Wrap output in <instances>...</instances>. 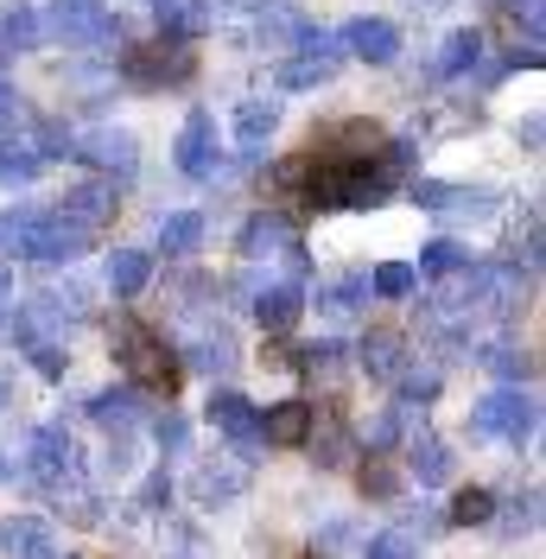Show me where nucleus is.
I'll return each mask as SVG.
<instances>
[{
  "label": "nucleus",
  "instance_id": "0eeeda50",
  "mask_svg": "<svg viewBox=\"0 0 546 559\" xmlns=\"http://www.w3.org/2000/svg\"><path fill=\"white\" fill-rule=\"evenodd\" d=\"M413 204L432 210V216H444V223H496V210H502V198L496 191H464V185H439V178H413Z\"/></svg>",
  "mask_w": 546,
  "mask_h": 559
},
{
  "label": "nucleus",
  "instance_id": "2f4dec72",
  "mask_svg": "<svg viewBox=\"0 0 546 559\" xmlns=\"http://www.w3.org/2000/svg\"><path fill=\"white\" fill-rule=\"evenodd\" d=\"M33 45H45V13H38L33 0H20L0 20V51H33Z\"/></svg>",
  "mask_w": 546,
  "mask_h": 559
},
{
  "label": "nucleus",
  "instance_id": "49530a36",
  "mask_svg": "<svg viewBox=\"0 0 546 559\" xmlns=\"http://www.w3.org/2000/svg\"><path fill=\"white\" fill-rule=\"evenodd\" d=\"M166 502H171V477L166 471H153V477L140 484V496H134V515H159Z\"/></svg>",
  "mask_w": 546,
  "mask_h": 559
},
{
  "label": "nucleus",
  "instance_id": "412c9836",
  "mask_svg": "<svg viewBox=\"0 0 546 559\" xmlns=\"http://www.w3.org/2000/svg\"><path fill=\"white\" fill-rule=\"evenodd\" d=\"M356 362H363V376H369V382L394 388V376L407 369V337H401V331H369V337L356 344Z\"/></svg>",
  "mask_w": 546,
  "mask_h": 559
},
{
  "label": "nucleus",
  "instance_id": "aec40b11",
  "mask_svg": "<svg viewBox=\"0 0 546 559\" xmlns=\"http://www.w3.org/2000/svg\"><path fill=\"white\" fill-rule=\"evenodd\" d=\"M0 547L13 559H58V534L45 515H7L0 522Z\"/></svg>",
  "mask_w": 546,
  "mask_h": 559
},
{
  "label": "nucleus",
  "instance_id": "1a4fd4ad",
  "mask_svg": "<svg viewBox=\"0 0 546 559\" xmlns=\"http://www.w3.org/2000/svg\"><path fill=\"white\" fill-rule=\"evenodd\" d=\"M90 248H96V236H90V229H76V223H64L58 210H45V223L33 229L26 261H38V267H70V261H83Z\"/></svg>",
  "mask_w": 546,
  "mask_h": 559
},
{
  "label": "nucleus",
  "instance_id": "a878e982",
  "mask_svg": "<svg viewBox=\"0 0 546 559\" xmlns=\"http://www.w3.org/2000/svg\"><path fill=\"white\" fill-rule=\"evenodd\" d=\"M273 128H280V108L261 103V96H248V103L236 108V146H241V159H254V153L268 146Z\"/></svg>",
  "mask_w": 546,
  "mask_h": 559
},
{
  "label": "nucleus",
  "instance_id": "c756f323",
  "mask_svg": "<svg viewBox=\"0 0 546 559\" xmlns=\"http://www.w3.org/2000/svg\"><path fill=\"white\" fill-rule=\"evenodd\" d=\"M286 242H293V223L280 210H254V223L241 229V254L248 261H261V254H273V248H286Z\"/></svg>",
  "mask_w": 546,
  "mask_h": 559
},
{
  "label": "nucleus",
  "instance_id": "f257e3e1",
  "mask_svg": "<svg viewBox=\"0 0 546 559\" xmlns=\"http://www.w3.org/2000/svg\"><path fill=\"white\" fill-rule=\"evenodd\" d=\"M108 344H115V362L128 369V382L146 388V394H178V382H185V362H178V349L146 324V318L121 312L115 318V331H108Z\"/></svg>",
  "mask_w": 546,
  "mask_h": 559
},
{
  "label": "nucleus",
  "instance_id": "f03ea898",
  "mask_svg": "<svg viewBox=\"0 0 546 559\" xmlns=\"http://www.w3.org/2000/svg\"><path fill=\"white\" fill-rule=\"evenodd\" d=\"M471 432L477 439H502V445H521V439H534L541 432V401H534V388H489L477 407H471Z\"/></svg>",
  "mask_w": 546,
  "mask_h": 559
},
{
  "label": "nucleus",
  "instance_id": "4be33fe9",
  "mask_svg": "<svg viewBox=\"0 0 546 559\" xmlns=\"http://www.w3.org/2000/svg\"><path fill=\"white\" fill-rule=\"evenodd\" d=\"M407 471L426 489L444 484V477H451V445H444L439 432H426V426H407Z\"/></svg>",
  "mask_w": 546,
  "mask_h": 559
},
{
  "label": "nucleus",
  "instance_id": "72a5a7b5",
  "mask_svg": "<svg viewBox=\"0 0 546 559\" xmlns=\"http://www.w3.org/2000/svg\"><path fill=\"white\" fill-rule=\"evenodd\" d=\"M45 223V204H13L0 210V248L13 254V261H26V248H33V229Z\"/></svg>",
  "mask_w": 546,
  "mask_h": 559
},
{
  "label": "nucleus",
  "instance_id": "9d476101",
  "mask_svg": "<svg viewBox=\"0 0 546 559\" xmlns=\"http://www.w3.org/2000/svg\"><path fill=\"white\" fill-rule=\"evenodd\" d=\"M204 414H210V426H216L236 452H254V445H261V407H254L248 394H236V388H216Z\"/></svg>",
  "mask_w": 546,
  "mask_h": 559
},
{
  "label": "nucleus",
  "instance_id": "c03bdc74",
  "mask_svg": "<svg viewBox=\"0 0 546 559\" xmlns=\"http://www.w3.org/2000/svg\"><path fill=\"white\" fill-rule=\"evenodd\" d=\"M343 554H363V527L356 522H324V534H318V559H343Z\"/></svg>",
  "mask_w": 546,
  "mask_h": 559
},
{
  "label": "nucleus",
  "instance_id": "cd10ccee",
  "mask_svg": "<svg viewBox=\"0 0 546 559\" xmlns=\"http://www.w3.org/2000/svg\"><path fill=\"white\" fill-rule=\"evenodd\" d=\"M439 388H444V369H439V362H413V356H407V369L394 376L401 407H432V401H439Z\"/></svg>",
  "mask_w": 546,
  "mask_h": 559
},
{
  "label": "nucleus",
  "instance_id": "a18cd8bd",
  "mask_svg": "<svg viewBox=\"0 0 546 559\" xmlns=\"http://www.w3.org/2000/svg\"><path fill=\"white\" fill-rule=\"evenodd\" d=\"M153 445L166 457H185V445H191V426H185V414H166L159 407V419H153Z\"/></svg>",
  "mask_w": 546,
  "mask_h": 559
},
{
  "label": "nucleus",
  "instance_id": "473e14b6",
  "mask_svg": "<svg viewBox=\"0 0 546 559\" xmlns=\"http://www.w3.org/2000/svg\"><path fill=\"white\" fill-rule=\"evenodd\" d=\"M483 58V33L477 26H458V33L439 45V58H432V76H464V70Z\"/></svg>",
  "mask_w": 546,
  "mask_h": 559
},
{
  "label": "nucleus",
  "instance_id": "6ab92c4d",
  "mask_svg": "<svg viewBox=\"0 0 546 559\" xmlns=\"http://www.w3.org/2000/svg\"><path fill=\"white\" fill-rule=\"evenodd\" d=\"M337 38L349 58H369V64H394L401 58V26L394 20H349Z\"/></svg>",
  "mask_w": 546,
  "mask_h": 559
},
{
  "label": "nucleus",
  "instance_id": "393cba45",
  "mask_svg": "<svg viewBox=\"0 0 546 559\" xmlns=\"http://www.w3.org/2000/svg\"><path fill=\"white\" fill-rule=\"evenodd\" d=\"M103 274H108V293L140 299V293H146V280H153V254H146V248H115Z\"/></svg>",
  "mask_w": 546,
  "mask_h": 559
},
{
  "label": "nucleus",
  "instance_id": "ea45409f",
  "mask_svg": "<svg viewBox=\"0 0 546 559\" xmlns=\"http://www.w3.org/2000/svg\"><path fill=\"white\" fill-rule=\"evenodd\" d=\"M496 527H502L509 540H521V534H534V527H541V484H527V489H521V496L509 502V515H502Z\"/></svg>",
  "mask_w": 546,
  "mask_h": 559
},
{
  "label": "nucleus",
  "instance_id": "5fc2aeb1",
  "mask_svg": "<svg viewBox=\"0 0 546 559\" xmlns=\"http://www.w3.org/2000/svg\"><path fill=\"white\" fill-rule=\"evenodd\" d=\"M306 559H318V554H306Z\"/></svg>",
  "mask_w": 546,
  "mask_h": 559
},
{
  "label": "nucleus",
  "instance_id": "58836bf2",
  "mask_svg": "<svg viewBox=\"0 0 546 559\" xmlns=\"http://www.w3.org/2000/svg\"><path fill=\"white\" fill-rule=\"evenodd\" d=\"M464 261H471V248H464V242H451V236H439V242H426V248H419V267H413V274L444 280V274H458Z\"/></svg>",
  "mask_w": 546,
  "mask_h": 559
},
{
  "label": "nucleus",
  "instance_id": "4c0bfd02",
  "mask_svg": "<svg viewBox=\"0 0 546 559\" xmlns=\"http://www.w3.org/2000/svg\"><path fill=\"white\" fill-rule=\"evenodd\" d=\"M444 522L451 527H489L496 522V496H489V489H458L451 509H444Z\"/></svg>",
  "mask_w": 546,
  "mask_h": 559
},
{
  "label": "nucleus",
  "instance_id": "f704fd0d",
  "mask_svg": "<svg viewBox=\"0 0 546 559\" xmlns=\"http://www.w3.org/2000/svg\"><path fill=\"white\" fill-rule=\"evenodd\" d=\"M363 306H369V280H331V286H318V312L324 318H363Z\"/></svg>",
  "mask_w": 546,
  "mask_h": 559
},
{
  "label": "nucleus",
  "instance_id": "423d86ee",
  "mask_svg": "<svg viewBox=\"0 0 546 559\" xmlns=\"http://www.w3.org/2000/svg\"><path fill=\"white\" fill-rule=\"evenodd\" d=\"M38 13H45V38H64V45H115L121 38L115 13L96 0H51Z\"/></svg>",
  "mask_w": 546,
  "mask_h": 559
},
{
  "label": "nucleus",
  "instance_id": "de8ad7c7",
  "mask_svg": "<svg viewBox=\"0 0 546 559\" xmlns=\"http://www.w3.org/2000/svg\"><path fill=\"white\" fill-rule=\"evenodd\" d=\"M33 146H38V159H64L70 146H76V134H70L64 121H45V128H38V140H33Z\"/></svg>",
  "mask_w": 546,
  "mask_h": 559
},
{
  "label": "nucleus",
  "instance_id": "79ce46f5",
  "mask_svg": "<svg viewBox=\"0 0 546 559\" xmlns=\"http://www.w3.org/2000/svg\"><path fill=\"white\" fill-rule=\"evenodd\" d=\"M363 559H419V540H413L407 527H388V534L363 540Z\"/></svg>",
  "mask_w": 546,
  "mask_h": 559
},
{
  "label": "nucleus",
  "instance_id": "e433bc0d",
  "mask_svg": "<svg viewBox=\"0 0 546 559\" xmlns=\"http://www.w3.org/2000/svg\"><path fill=\"white\" fill-rule=\"evenodd\" d=\"M401 484H407V477H401V471H394L381 452H369V464L356 471V489H363L369 502H394V496H401Z\"/></svg>",
  "mask_w": 546,
  "mask_h": 559
},
{
  "label": "nucleus",
  "instance_id": "6e6552de",
  "mask_svg": "<svg viewBox=\"0 0 546 559\" xmlns=\"http://www.w3.org/2000/svg\"><path fill=\"white\" fill-rule=\"evenodd\" d=\"M70 153L90 159V166L108 173V178H134L140 173V140L128 134V128H90V134H76Z\"/></svg>",
  "mask_w": 546,
  "mask_h": 559
},
{
  "label": "nucleus",
  "instance_id": "5701e85b",
  "mask_svg": "<svg viewBox=\"0 0 546 559\" xmlns=\"http://www.w3.org/2000/svg\"><path fill=\"white\" fill-rule=\"evenodd\" d=\"M306 426H311V401H273L261 414V445L293 452V445H306Z\"/></svg>",
  "mask_w": 546,
  "mask_h": 559
},
{
  "label": "nucleus",
  "instance_id": "864d4df0",
  "mask_svg": "<svg viewBox=\"0 0 546 559\" xmlns=\"http://www.w3.org/2000/svg\"><path fill=\"white\" fill-rule=\"evenodd\" d=\"M413 7H419V13H426V7H439V0H413Z\"/></svg>",
  "mask_w": 546,
  "mask_h": 559
},
{
  "label": "nucleus",
  "instance_id": "3c124183",
  "mask_svg": "<svg viewBox=\"0 0 546 559\" xmlns=\"http://www.w3.org/2000/svg\"><path fill=\"white\" fill-rule=\"evenodd\" d=\"M7 407H13V376L0 369V414H7Z\"/></svg>",
  "mask_w": 546,
  "mask_h": 559
},
{
  "label": "nucleus",
  "instance_id": "39448f33",
  "mask_svg": "<svg viewBox=\"0 0 546 559\" xmlns=\"http://www.w3.org/2000/svg\"><path fill=\"white\" fill-rule=\"evenodd\" d=\"M76 439H70L64 426L51 419V426H33V439H26V484H38V489H76Z\"/></svg>",
  "mask_w": 546,
  "mask_h": 559
},
{
  "label": "nucleus",
  "instance_id": "b1692460",
  "mask_svg": "<svg viewBox=\"0 0 546 559\" xmlns=\"http://www.w3.org/2000/svg\"><path fill=\"white\" fill-rule=\"evenodd\" d=\"M210 236L204 210H171V216H159V254L166 261H185V254H198Z\"/></svg>",
  "mask_w": 546,
  "mask_h": 559
},
{
  "label": "nucleus",
  "instance_id": "2eb2a0df",
  "mask_svg": "<svg viewBox=\"0 0 546 559\" xmlns=\"http://www.w3.org/2000/svg\"><path fill=\"white\" fill-rule=\"evenodd\" d=\"M178 362H185V369H204V376H229V369L241 362V344H236L229 324H204L198 337H185Z\"/></svg>",
  "mask_w": 546,
  "mask_h": 559
},
{
  "label": "nucleus",
  "instance_id": "7c9ffc66",
  "mask_svg": "<svg viewBox=\"0 0 546 559\" xmlns=\"http://www.w3.org/2000/svg\"><path fill=\"white\" fill-rule=\"evenodd\" d=\"M45 173V159H38V146L26 134H0V185H33Z\"/></svg>",
  "mask_w": 546,
  "mask_h": 559
},
{
  "label": "nucleus",
  "instance_id": "bb28decb",
  "mask_svg": "<svg viewBox=\"0 0 546 559\" xmlns=\"http://www.w3.org/2000/svg\"><path fill=\"white\" fill-rule=\"evenodd\" d=\"M471 356H477L483 369H496L509 388L534 382V356H527V349H514L509 337H496V344H471Z\"/></svg>",
  "mask_w": 546,
  "mask_h": 559
},
{
  "label": "nucleus",
  "instance_id": "20e7f679",
  "mask_svg": "<svg viewBox=\"0 0 546 559\" xmlns=\"http://www.w3.org/2000/svg\"><path fill=\"white\" fill-rule=\"evenodd\" d=\"M343 38L337 33H318V26H306L299 33V45L280 58V90H318V83H331L343 70Z\"/></svg>",
  "mask_w": 546,
  "mask_h": 559
},
{
  "label": "nucleus",
  "instance_id": "ddd939ff",
  "mask_svg": "<svg viewBox=\"0 0 546 559\" xmlns=\"http://www.w3.org/2000/svg\"><path fill=\"white\" fill-rule=\"evenodd\" d=\"M306 452L318 457V471H343V464H356V439H349V426H343L337 407H311Z\"/></svg>",
  "mask_w": 546,
  "mask_h": 559
},
{
  "label": "nucleus",
  "instance_id": "f8f14e48",
  "mask_svg": "<svg viewBox=\"0 0 546 559\" xmlns=\"http://www.w3.org/2000/svg\"><path fill=\"white\" fill-rule=\"evenodd\" d=\"M171 159H178V173H185V178H216V166H223V146H216V121H210L204 108L178 128Z\"/></svg>",
  "mask_w": 546,
  "mask_h": 559
},
{
  "label": "nucleus",
  "instance_id": "c9c22d12",
  "mask_svg": "<svg viewBox=\"0 0 546 559\" xmlns=\"http://www.w3.org/2000/svg\"><path fill=\"white\" fill-rule=\"evenodd\" d=\"M407 426H413V407H401V401H388L376 419H369V432H363V445L369 452H394L401 439H407Z\"/></svg>",
  "mask_w": 546,
  "mask_h": 559
},
{
  "label": "nucleus",
  "instance_id": "c85d7f7f",
  "mask_svg": "<svg viewBox=\"0 0 546 559\" xmlns=\"http://www.w3.org/2000/svg\"><path fill=\"white\" fill-rule=\"evenodd\" d=\"M299 33H306V13L299 7H261V26H254L261 51H293Z\"/></svg>",
  "mask_w": 546,
  "mask_h": 559
},
{
  "label": "nucleus",
  "instance_id": "a211bd4d",
  "mask_svg": "<svg viewBox=\"0 0 546 559\" xmlns=\"http://www.w3.org/2000/svg\"><path fill=\"white\" fill-rule=\"evenodd\" d=\"M51 210H58L64 223H76V229H90V236H96V229H103L108 216H115V185H108V178L70 185V191H64V204H51Z\"/></svg>",
  "mask_w": 546,
  "mask_h": 559
},
{
  "label": "nucleus",
  "instance_id": "dca6fc26",
  "mask_svg": "<svg viewBox=\"0 0 546 559\" xmlns=\"http://www.w3.org/2000/svg\"><path fill=\"white\" fill-rule=\"evenodd\" d=\"M306 312V286L299 280H273V286H254V324L268 331V337H286L293 324Z\"/></svg>",
  "mask_w": 546,
  "mask_h": 559
},
{
  "label": "nucleus",
  "instance_id": "4468645a",
  "mask_svg": "<svg viewBox=\"0 0 546 559\" xmlns=\"http://www.w3.org/2000/svg\"><path fill=\"white\" fill-rule=\"evenodd\" d=\"M248 484H254V464H248V452H229V457H210V464H198L191 496H198V502H236Z\"/></svg>",
  "mask_w": 546,
  "mask_h": 559
},
{
  "label": "nucleus",
  "instance_id": "9b49d317",
  "mask_svg": "<svg viewBox=\"0 0 546 559\" xmlns=\"http://www.w3.org/2000/svg\"><path fill=\"white\" fill-rule=\"evenodd\" d=\"M83 414L96 419L103 432H134L140 419L159 414V407H153V394H146V388L121 382V388H103V394H90V407H83Z\"/></svg>",
  "mask_w": 546,
  "mask_h": 559
},
{
  "label": "nucleus",
  "instance_id": "f3484780",
  "mask_svg": "<svg viewBox=\"0 0 546 559\" xmlns=\"http://www.w3.org/2000/svg\"><path fill=\"white\" fill-rule=\"evenodd\" d=\"M381 140H388V134H381L376 121L349 115V121H331V128H318V134H311V146H318V153H331V159H369Z\"/></svg>",
  "mask_w": 546,
  "mask_h": 559
},
{
  "label": "nucleus",
  "instance_id": "7ed1b4c3",
  "mask_svg": "<svg viewBox=\"0 0 546 559\" xmlns=\"http://www.w3.org/2000/svg\"><path fill=\"white\" fill-rule=\"evenodd\" d=\"M121 76L134 90H178L198 76V58H191V38H146V45H128L121 51Z\"/></svg>",
  "mask_w": 546,
  "mask_h": 559
},
{
  "label": "nucleus",
  "instance_id": "a19ab883",
  "mask_svg": "<svg viewBox=\"0 0 546 559\" xmlns=\"http://www.w3.org/2000/svg\"><path fill=\"white\" fill-rule=\"evenodd\" d=\"M413 286H419V274H413V261H381L376 280H369V293L376 299H407Z\"/></svg>",
  "mask_w": 546,
  "mask_h": 559
},
{
  "label": "nucleus",
  "instance_id": "37998d69",
  "mask_svg": "<svg viewBox=\"0 0 546 559\" xmlns=\"http://www.w3.org/2000/svg\"><path fill=\"white\" fill-rule=\"evenodd\" d=\"M26 362H33L45 382H64V376H70V349H64V344H51V337L26 344Z\"/></svg>",
  "mask_w": 546,
  "mask_h": 559
},
{
  "label": "nucleus",
  "instance_id": "09e8293b",
  "mask_svg": "<svg viewBox=\"0 0 546 559\" xmlns=\"http://www.w3.org/2000/svg\"><path fill=\"white\" fill-rule=\"evenodd\" d=\"M20 121H26V96H20V90H7V83H0V134H13V128H20Z\"/></svg>",
  "mask_w": 546,
  "mask_h": 559
},
{
  "label": "nucleus",
  "instance_id": "8fccbe9b",
  "mask_svg": "<svg viewBox=\"0 0 546 559\" xmlns=\"http://www.w3.org/2000/svg\"><path fill=\"white\" fill-rule=\"evenodd\" d=\"M254 7H268V0H210L216 20H223V13H254Z\"/></svg>",
  "mask_w": 546,
  "mask_h": 559
},
{
  "label": "nucleus",
  "instance_id": "603ef678",
  "mask_svg": "<svg viewBox=\"0 0 546 559\" xmlns=\"http://www.w3.org/2000/svg\"><path fill=\"white\" fill-rule=\"evenodd\" d=\"M13 477H20V471H13V457L0 452V484H13Z\"/></svg>",
  "mask_w": 546,
  "mask_h": 559
}]
</instances>
